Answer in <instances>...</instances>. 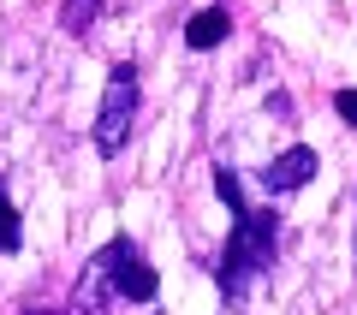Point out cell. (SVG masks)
Here are the masks:
<instances>
[{
	"mask_svg": "<svg viewBox=\"0 0 357 315\" xmlns=\"http://www.w3.org/2000/svg\"><path fill=\"white\" fill-rule=\"evenodd\" d=\"M238 226L227 232V250H220L215 262V279L220 291H227V303H244L256 291V279H268V268H274V256H280V215L274 208H244V215H232Z\"/></svg>",
	"mask_w": 357,
	"mask_h": 315,
	"instance_id": "cell-1",
	"label": "cell"
},
{
	"mask_svg": "<svg viewBox=\"0 0 357 315\" xmlns=\"http://www.w3.org/2000/svg\"><path fill=\"white\" fill-rule=\"evenodd\" d=\"M137 107H143V89H137V66H114L102 89V114H96V155L114 161L119 149L131 143V125H137Z\"/></svg>",
	"mask_w": 357,
	"mask_h": 315,
	"instance_id": "cell-2",
	"label": "cell"
},
{
	"mask_svg": "<svg viewBox=\"0 0 357 315\" xmlns=\"http://www.w3.org/2000/svg\"><path fill=\"white\" fill-rule=\"evenodd\" d=\"M107 309H114V238L84 262L77 291H72V309H66V315H107Z\"/></svg>",
	"mask_w": 357,
	"mask_h": 315,
	"instance_id": "cell-3",
	"label": "cell"
},
{
	"mask_svg": "<svg viewBox=\"0 0 357 315\" xmlns=\"http://www.w3.org/2000/svg\"><path fill=\"white\" fill-rule=\"evenodd\" d=\"M114 298H131V303L161 298V274L143 262V250L131 238H114Z\"/></svg>",
	"mask_w": 357,
	"mask_h": 315,
	"instance_id": "cell-4",
	"label": "cell"
},
{
	"mask_svg": "<svg viewBox=\"0 0 357 315\" xmlns=\"http://www.w3.org/2000/svg\"><path fill=\"white\" fill-rule=\"evenodd\" d=\"M256 178H262L268 197H292V190H304L310 178H316V149H310V143H292V149L274 155V161H268Z\"/></svg>",
	"mask_w": 357,
	"mask_h": 315,
	"instance_id": "cell-5",
	"label": "cell"
},
{
	"mask_svg": "<svg viewBox=\"0 0 357 315\" xmlns=\"http://www.w3.org/2000/svg\"><path fill=\"white\" fill-rule=\"evenodd\" d=\"M227 30H232V13H227V6H203V13L185 24V48L208 54V48H220V42H227Z\"/></svg>",
	"mask_w": 357,
	"mask_h": 315,
	"instance_id": "cell-6",
	"label": "cell"
},
{
	"mask_svg": "<svg viewBox=\"0 0 357 315\" xmlns=\"http://www.w3.org/2000/svg\"><path fill=\"white\" fill-rule=\"evenodd\" d=\"M96 13H102V0H60V30L66 36H84L96 24Z\"/></svg>",
	"mask_w": 357,
	"mask_h": 315,
	"instance_id": "cell-7",
	"label": "cell"
},
{
	"mask_svg": "<svg viewBox=\"0 0 357 315\" xmlns=\"http://www.w3.org/2000/svg\"><path fill=\"white\" fill-rule=\"evenodd\" d=\"M18 244H24V220H18V208L0 190V256H18Z\"/></svg>",
	"mask_w": 357,
	"mask_h": 315,
	"instance_id": "cell-8",
	"label": "cell"
},
{
	"mask_svg": "<svg viewBox=\"0 0 357 315\" xmlns=\"http://www.w3.org/2000/svg\"><path fill=\"white\" fill-rule=\"evenodd\" d=\"M215 190H220V202H227L232 215H244V208H250V202H244V185H238V173H232L227 161L215 167Z\"/></svg>",
	"mask_w": 357,
	"mask_h": 315,
	"instance_id": "cell-9",
	"label": "cell"
},
{
	"mask_svg": "<svg viewBox=\"0 0 357 315\" xmlns=\"http://www.w3.org/2000/svg\"><path fill=\"white\" fill-rule=\"evenodd\" d=\"M333 114H340L345 125L357 131V89H340V95H333Z\"/></svg>",
	"mask_w": 357,
	"mask_h": 315,
	"instance_id": "cell-10",
	"label": "cell"
},
{
	"mask_svg": "<svg viewBox=\"0 0 357 315\" xmlns=\"http://www.w3.org/2000/svg\"><path fill=\"white\" fill-rule=\"evenodd\" d=\"M24 315H54V309H24Z\"/></svg>",
	"mask_w": 357,
	"mask_h": 315,
	"instance_id": "cell-11",
	"label": "cell"
}]
</instances>
